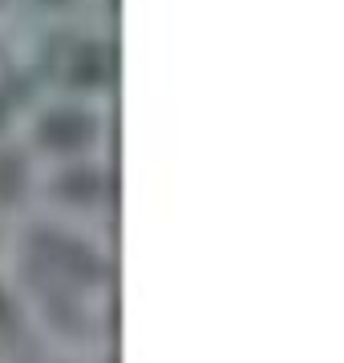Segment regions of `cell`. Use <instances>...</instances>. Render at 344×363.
<instances>
[{
  "label": "cell",
  "instance_id": "6da1fadb",
  "mask_svg": "<svg viewBox=\"0 0 344 363\" xmlns=\"http://www.w3.org/2000/svg\"><path fill=\"white\" fill-rule=\"evenodd\" d=\"M41 166L90 154H118V105L45 93L16 133Z\"/></svg>",
  "mask_w": 344,
  "mask_h": 363
},
{
  "label": "cell",
  "instance_id": "7a4b0ae2",
  "mask_svg": "<svg viewBox=\"0 0 344 363\" xmlns=\"http://www.w3.org/2000/svg\"><path fill=\"white\" fill-rule=\"evenodd\" d=\"M118 206H122L118 154H90L41 166L37 210H45V214L118 230Z\"/></svg>",
  "mask_w": 344,
  "mask_h": 363
},
{
  "label": "cell",
  "instance_id": "3957f363",
  "mask_svg": "<svg viewBox=\"0 0 344 363\" xmlns=\"http://www.w3.org/2000/svg\"><path fill=\"white\" fill-rule=\"evenodd\" d=\"M37 178L41 162L25 150V142L4 138L0 142V218L9 226L37 210Z\"/></svg>",
  "mask_w": 344,
  "mask_h": 363
},
{
  "label": "cell",
  "instance_id": "277c9868",
  "mask_svg": "<svg viewBox=\"0 0 344 363\" xmlns=\"http://www.w3.org/2000/svg\"><path fill=\"white\" fill-rule=\"evenodd\" d=\"M90 0H13L16 25H53V21H81Z\"/></svg>",
  "mask_w": 344,
  "mask_h": 363
}]
</instances>
